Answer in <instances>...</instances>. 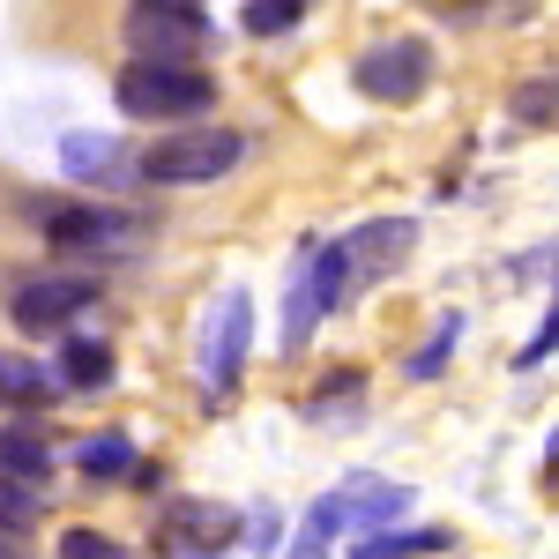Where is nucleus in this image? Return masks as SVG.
I'll return each mask as SVG.
<instances>
[{"label": "nucleus", "instance_id": "f257e3e1", "mask_svg": "<svg viewBox=\"0 0 559 559\" xmlns=\"http://www.w3.org/2000/svg\"><path fill=\"white\" fill-rule=\"evenodd\" d=\"M247 150L254 142L239 128H179L157 150H142V179H157V187H202V179H224L231 165H247Z\"/></svg>", "mask_w": 559, "mask_h": 559}, {"label": "nucleus", "instance_id": "39448f33", "mask_svg": "<svg viewBox=\"0 0 559 559\" xmlns=\"http://www.w3.org/2000/svg\"><path fill=\"white\" fill-rule=\"evenodd\" d=\"M90 299H97V284H83V276H23V284L8 292V313H15L23 336H52V329H68Z\"/></svg>", "mask_w": 559, "mask_h": 559}, {"label": "nucleus", "instance_id": "6ab92c4d", "mask_svg": "<svg viewBox=\"0 0 559 559\" xmlns=\"http://www.w3.org/2000/svg\"><path fill=\"white\" fill-rule=\"evenodd\" d=\"M8 395H23V403H38V373H31L23 358H8Z\"/></svg>", "mask_w": 559, "mask_h": 559}, {"label": "nucleus", "instance_id": "9b49d317", "mask_svg": "<svg viewBox=\"0 0 559 559\" xmlns=\"http://www.w3.org/2000/svg\"><path fill=\"white\" fill-rule=\"evenodd\" d=\"M299 15H306V0H247L239 23H247V38H284Z\"/></svg>", "mask_w": 559, "mask_h": 559}, {"label": "nucleus", "instance_id": "ddd939ff", "mask_svg": "<svg viewBox=\"0 0 559 559\" xmlns=\"http://www.w3.org/2000/svg\"><path fill=\"white\" fill-rule=\"evenodd\" d=\"M128 463H134V448L120 440V432H105V440H90V448H83V471L90 477H120Z\"/></svg>", "mask_w": 559, "mask_h": 559}, {"label": "nucleus", "instance_id": "9d476101", "mask_svg": "<svg viewBox=\"0 0 559 559\" xmlns=\"http://www.w3.org/2000/svg\"><path fill=\"white\" fill-rule=\"evenodd\" d=\"M60 381H68V388H105V381H112V350L97 344V336L60 344Z\"/></svg>", "mask_w": 559, "mask_h": 559}, {"label": "nucleus", "instance_id": "20e7f679", "mask_svg": "<svg viewBox=\"0 0 559 559\" xmlns=\"http://www.w3.org/2000/svg\"><path fill=\"white\" fill-rule=\"evenodd\" d=\"M128 45L142 60H179V68H187V52L210 45V15H202V0H134L128 8Z\"/></svg>", "mask_w": 559, "mask_h": 559}, {"label": "nucleus", "instance_id": "4468645a", "mask_svg": "<svg viewBox=\"0 0 559 559\" xmlns=\"http://www.w3.org/2000/svg\"><path fill=\"white\" fill-rule=\"evenodd\" d=\"M515 112L530 120V128L559 120V75H552V83H522V90H515Z\"/></svg>", "mask_w": 559, "mask_h": 559}, {"label": "nucleus", "instance_id": "f03ea898", "mask_svg": "<svg viewBox=\"0 0 559 559\" xmlns=\"http://www.w3.org/2000/svg\"><path fill=\"white\" fill-rule=\"evenodd\" d=\"M216 105V83L202 68H179V60H134L120 75V112L134 120H202Z\"/></svg>", "mask_w": 559, "mask_h": 559}, {"label": "nucleus", "instance_id": "6e6552de", "mask_svg": "<svg viewBox=\"0 0 559 559\" xmlns=\"http://www.w3.org/2000/svg\"><path fill=\"white\" fill-rule=\"evenodd\" d=\"M247 329H254V306H247V292H231V299L216 306V336H210V395H216V403H224V395H231V381H239Z\"/></svg>", "mask_w": 559, "mask_h": 559}, {"label": "nucleus", "instance_id": "dca6fc26", "mask_svg": "<svg viewBox=\"0 0 559 559\" xmlns=\"http://www.w3.org/2000/svg\"><path fill=\"white\" fill-rule=\"evenodd\" d=\"M60 559H128L112 537H97V530H68L60 537Z\"/></svg>", "mask_w": 559, "mask_h": 559}, {"label": "nucleus", "instance_id": "7ed1b4c3", "mask_svg": "<svg viewBox=\"0 0 559 559\" xmlns=\"http://www.w3.org/2000/svg\"><path fill=\"white\" fill-rule=\"evenodd\" d=\"M45 239L52 247H68L75 261H128L150 247V231H142V216H120V210H45Z\"/></svg>", "mask_w": 559, "mask_h": 559}, {"label": "nucleus", "instance_id": "423d86ee", "mask_svg": "<svg viewBox=\"0 0 559 559\" xmlns=\"http://www.w3.org/2000/svg\"><path fill=\"white\" fill-rule=\"evenodd\" d=\"M426 75H432V52L418 38H388L358 60V90H366L373 105H411V97L426 90Z\"/></svg>", "mask_w": 559, "mask_h": 559}, {"label": "nucleus", "instance_id": "f3484780", "mask_svg": "<svg viewBox=\"0 0 559 559\" xmlns=\"http://www.w3.org/2000/svg\"><path fill=\"white\" fill-rule=\"evenodd\" d=\"M455 329H463V313H448V321H440V336H432V344L418 350V358H411V373H418V381H426V373H440V366H448V344H455Z\"/></svg>", "mask_w": 559, "mask_h": 559}, {"label": "nucleus", "instance_id": "0eeeda50", "mask_svg": "<svg viewBox=\"0 0 559 559\" xmlns=\"http://www.w3.org/2000/svg\"><path fill=\"white\" fill-rule=\"evenodd\" d=\"M350 269H358V261H350V247H321V254H313V269L292 284V306H284V350H299L306 336H313V321L336 306V292H344Z\"/></svg>", "mask_w": 559, "mask_h": 559}, {"label": "nucleus", "instance_id": "f8f14e48", "mask_svg": "<svg viewBox=\"0 0 559 559\" xmlns=\"http://www.w3.org/2000/svg\"><path fill=\"white\" fill-rule=\"evenodd\" d=\"M0 455H8V477H23V485L45 477V440L31 426H8V448H0Z\"/></svg>", "mask_w": 559, "mask_h": 559}, {"label": "nucleus", "instance_id": "1a4fd4ad", "mask_svg": "<svg viewBox=\"0 0 559 559\" xmlns=\"http://www.w3.org/2000/svg\"><path fill=\"white\" fill-rule=\"evenodd\" d=\"M329 508H336V522H344V515L388 522V515H403V508H411V492H403V485H373V477H350V485L336 492V500H329Z\"/></svg>", "mask_w": 559, "mask_h": 559}, {"label": "nucleus", "instance_id": "a211bd4d", "mask_svg": "<svg viewBox=\"0 0 559 559\" xmlns=\"http://www.w3.org/2000/svg\"><path fill=\"white\" fill-rule=\"evenodd\" d=\"M552 350H559V306L545 313V321H537V336L522 344V358H515V366H537V358H552Z\"/></svg>", "mask_w": 559, "mask_h": 559}, {"label": "nucleus", "instance_id": "2eb2a0df", "mask_svg": "<svg viewBox=\"0 0 559 559\" xmlns=\"http://www.w3.org/2000/svg\"><path fill=\"white\" fill-rule=\"evenodd\" d=\"M60 157H68L83 179H97V173H105V157H112V142H97V134H68V142H60Z\"/></svg>", "mask_w": 559, "mask_h": 559}]
</instances>
